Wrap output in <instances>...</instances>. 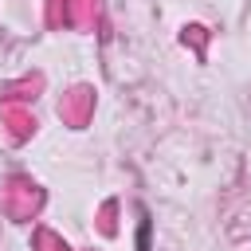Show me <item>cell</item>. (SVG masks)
I'll list each match as a JSON object with an SVG mask.
<instances>
[{"label":"cell","instance_id":"cell-1","mask_svg":"<svg viewBox=\"0 0 251 251\" xmlns=\"http://www.w3.org/2000/svg\"><path fill=\"white\" fill-rule=\"evenodd\" d=\"M137 251H153V220L141 212V224H137Z\"/></svg>","mask_w":251,"mask_h":251}]
</instances>
